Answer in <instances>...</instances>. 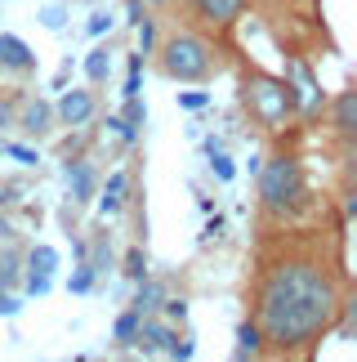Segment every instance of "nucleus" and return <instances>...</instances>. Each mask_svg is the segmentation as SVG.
I'll list each match as a JSON object with an SVG mask.
<instances>
[{"label": "nucleus", "instance_id": "30", "mask_svg": "<svg viewBox=\"0 0 357 362\" xmlns=\"http://www.w3.org/2000/svg\"><path fill=\"white\" fill-rule=\"evenodd\" d=\"M40 23H45L49 32H59V27H63V9H59V5H49L45 13H40Z\"/></svg>", "mask_w": 357, "mask_h": 362}, {"label": "nucleus", "instance_id": "5", "mask_svg": "<svg viewBox=\"0 0 357 362\" xmlns=\"http://www.w3.org/2000/svg\"><path fill=\"white\" fill-rule=\"evenodd\" d=\"M94 112H99V99H94L90 90H63V99L54 103V121L72 125V130H80V125H90Z\"/></svg>", "mask_w": 357, "mask_h": 362}, {"label": "nucleus", "instance_id": "2", "mask_svg": "<svg viewBox=\"0 0 357 362\" xmlns=\"http://www.w3.org/2000/svg\"><path fill=\"white\" fill-rule=\"evenodd\" d=\"M259 202L272 215H291L304 202V165L295 157H272L268 165H259Z\"/></svg>", "mask_w": 357, "mask_h": 362}, {"label": "nucleus", "instance_id": "11", "mask_svg": "<svg viewBox=\"0 0 357 362\" xmlns=\"http://www.w3.org/2000/svg\"><path fill=\"white\" fill-rule=\"evenodd\" d=\"M67 188H72V202H90L94 197V170L90 161H67Z\"/></svg>", "mask_w": 357, "mask_h": 362}, {"label": "nucleus", "instance_id": "31", "mask_svg": "<svg viewBox=\"0 0 357 362\" xmlns=\"http://www.w3.org/2000/svg\"><path fill=\"white\" fill-rule=\"evenodd\" d=\"M147 13H143V0H130V23H143Z\"/></svg>", "mask_w": 357, "mask_h": 362}, {"label": "nucleus", "instance_id": "7", "mask_svg": "<svg viewBox=\"0 0 357 362\" xmlns=\"http://www.w3.org/2000/svg\"><path fill=\"white\" fill-rule=\"evenodd\" d=\"M0 67H9V72H32L36 67L32 45H27L23 36H13V32H0Z\"/></svg>", "mask_w": 357, "mask_h": 362}, {"label": "nucleus", "instance_id": "10", "mask_svg": "<svg viewBox=\"0 0 357 362\" xmlns=\"http://www.w3.org/2000/svg\"><path fill=\"white\" fill-rule=\"evenodd\" d=\"M166 336H170V327L157 322V317L147 313L143 322H139V331H134V344H139L143 354H161V349H166Z\"/></svg>", "mask_w": 357, "mask_h": 362}, {"label": "nucleus", "instance_id": "12", "mask_svg": "<svg viewBox=\"0 0 357 362\" xmlns=\"http://www.w3.org/2000/svg\"><path fill=\"white\" fill-rule=\"evenodd\" d=\"M335 130L339 134H353L357 130V94L353 90H344V94H339V99H335Z\"/></svg>", "mask_w": 357, "mask_h": 362}, {"label": "nucleus", "instance_id": "16", "mask_svg": "<svg viewBox=\"0 0 357 362\" xmlns=\"http://www.w3.org/2000/svg\"><path fill=\"white\" fill-rule=\"evenodd\" d=\"M134 309H139L143 317H147V313H157V309H161V286H157V282H147V277H139V296H134Z\"/></svg>", "mask_w": 357, "mask_h": 362}, {"label": "nucleus", "instance_id": "17", "mask_svg": "<svg viewBox=\"0 0 357 362\" xmlns=\"http://www.w3.org/2000/svg\"><path fill=\"white\" fill-rule=\"evenodd\" d=\"M27 264H32V273H49L54 277V269H59V250L54 246H32L27 250Z\"/></svg>", "mask_w": 357, "mask_h": 362}, {"label": "nucleus", "instance_id": "29", "mask_svg": "<svg viewBox=\"0 0 357 362\" xmlns=\"http://www.w3.org/2000/svg\"><path fill=\"white\" fill-rule=\"evenodd\" d=\"M107 27H112V13H94V18H90V27H85V32H90V36H103V32H107Z\"/></svg>", "mask_w": 357, "mask_h": 362}, {"label": "nucleus", "instance_id": "20", "mask_svg": "<svg viewBox=\"0 0 357 362\" xmlns=\"http://www.w3.org/2000/svg\"><path fill=\"white\" fill-rule=\"evenodd\" d=\"M18 282V255H13V250H0V286H13Z\"/></svg>", "mask_w": 357, "mask_h": 362}, {"label": "nucleus", "instance_id": "6", "mask_svg": "<svg viewBox=\"0 0 357 362\" xmlns=\"http://www.w3.org/2000/svg\"><path fill=\"white\" fill-rule=\"evenodd\" d=\"M246 0H188L192 18H197L201 27H232V18L241 13Z\"/></svg>", "mask_w": 357, "mask_h": 362}, {"label": "nucleus", "instance_id": "32", "mask_svg": "<svg viewBox=\"0 0 357 362\" xmlns=\"http://www.w3.org/2000/svg\"><path fill=\"white\" fill-rule=\"evenodd\" d=\"M9 121H13V107H9L5 99H0V125H9Z\"/></svg>", "mask_w": 357, "mask_h": 362}, {"label": "nucleus", "instance_id": "27", "mask_svg": "<svg viewBox=\"0 0 357 362\" xmlns=\"http://www.w3.org/2000/svg\"><path fill=\"white\" fill-rule=\"evenodd\" d=\"M18 309H23V304H18V296H9V291L0 286V317H13Z\"/></svg>", "mask_w": 357, "mask_h": 362}, {"label": "nucleus", "instance_id": "24", "mask_svg": "<svg viewBox=\"0 0 357 362\" xmlns=\"http://www.w3.org/2000/svg\"><path fill=\"white\" fill-rule=\"evenodd\" d=\"M54 277L49 273H27V296H49Z\"/></svg>", "mask_w": 357, "mask_h": 362}, {"label": "nucleus", "instance_id": "26", "mask_svg": "<svg viewBox=\"0 0 357 362\" xmlns=\"http://www.w3.org/2000/svg\"><path fill=\"white\" fill-rule=\"evenodd\" d=\"M210 165H214V175H219V179H224V184H228V179H232V175H237V170H232V161L224 157V152H214V148H210Z\"/></svg>", "mask_w": 357, "mask_h": 362}, {"label": "nucleus", "instance_id": "9", "mask_svg": "<svg viewBox=\"0 0 357 362\" xmlns=\"http://www.w3.org/2000/svg\"><path fill=\"white\" fill-rule=\"evenodd\" d=\"M126 192H130V175L126 170H112L103 184V197H99V211L103 215H116L121 206H126Z\"/></svg>", "mask_w": 357, "mask_h": 362}, {"label": "nucleus", "instance_id": "21", "mask_svg": "<svg viewBox=\"0 0 357 362\" xmlns=\"http://www.w3.org/2000/svg\"><path fill=\"white\" fill-rule=\"evenodd\" d=\"M121 121H126V125H134V130H139V125L147 121V107L139 103V94H130V99H126V112H121Z\"/></svg>", "mask_w": 357, "mask_h": 362}, {"label": "nucleus", "instance_id": "3", "mask_svg": "<svg viewBox=\"0 0 357 362\" xmlns=\"http://www.w3.org/2000/svg\"><path fill=\"white\" fill-rule=\"evenodd\" d=\"M157 67H161V76H170V81H205L214 72V54L197 32H178L161 45Z\"/></svg>", "mask_w": 357, "mask_h": 362}, {"label": "nucleus", "instance_id": "4", "mask_svg": "<svg viewBox=\"0 0 357 362\" xmlns=\"http://www.w3.org/2000/svg\"><path fill=\"white\" fill-rule=\"evenodd\" d=\"M291 103H295L291 81H264V76H255V81H250V112L264 121V125H272V130H277V125L286 121Z\"/></svg>", "mask_w": 357, "mask_h": 362}, {"label": "nucleus", "instance_id": "14", "mask_svg": "<svg viewBox=\"0 0 357 362\" xmlns=\"http://www.w3.org/2000/svg\"><path fill=\"white\" fill-rule=\"evenodd\" d=\"M259 349H264L259 327H255V322H241V327H237V358H255Z\"/></svg>", "mask_w": 357, "mask_h": 362}, {"label": "nucleus", "instance_id": "15", "mask_svg": "<svg viewBox=\"0 0 357 362\" xmlns=\"http://www.w3.org/2000/svg\"><path fill=\"white\" fill-rule=\"evenodd\" d=\"M85 76L94 81V86H103V81L112 76V54H107V49H90V59H85Z\"/></svg>", "mask_w": 357, "mask_h": 362}, {"label": "nucleus", "instance_id": "23", "mask_svg": "<svg viewBox=\"0 0 357 362\" xmlns=\"http://www.w3.org/2000/svg\"><path fill=\"white\" fill-rule=\"evenodd\" d=\"M0 152H9V157L18 161V165H36V161H40L36 152H32V148H23V144H0Z\"/></svg>", "mask_w": 357, "mask_h": 362}, {"label": "nucleus", "instance_id": "1", "mask_svg": "<svg viewBox=\"0 0 357 362\" xmlns=\"http://www.w3.org/2000/svg\"><path fill=\"white\" fill-rule=\"evenodd\" d=\"M339 277L317 255H282L255 282V327L277 354H308L339 317Z\"/></svg>", "mask_w": 357, "mask_h": 362}, {"label": "nucleus", "instance_id": "28", "mask_svg": "<svg viewBox=\"0 0 357 362\" xmlns=\"http://www.w3.org/2000/svg\"><path fill=\"white\" fill-rule=\"evenodd\" d=\"M161 304H166V317H170V322H183V317H188V304L183 300H161Z\"/></svg>", "mask_w": 357, "mask_h": 362}, {"label": "nucleus", "instance_id": "25", "mask_svg": "<svg viewBox=\"0 0 357 362\" xmlns=\"http://www.w3.org/2000/svg\"><path fill=\"white\" fill-rule=\"evenodd\" d=\"M210 103V94L205 90H188V94H178V107H188V112H197V107Z\"/></svg>", "mask_w": 357, "mask_h": 362}, {"label": "nucleus", "instance_id": "19", "mask_svg": "<svg viewBox=\"0 0 357 362\" xmlns=\"http://www.w3.org/2000/svg\"><path fill=\"white\" fill-rule=\"evenodd\" d=\"M90 286H94V269H90L85 259H80V269H76L72 277H67V291H72V296H85Z\"/></svg>", "mask_w": 357, "mask_h": 362}, {"label": "nucleus", "instance_id": "8", "mask_svg": "<svg viewBox=\"0 0 357 362\" xmlns=\"http://www.w3.org/2000/svg\"><path fill=\"white\" fill-rule=\"evenodd\" d=\"M18 125L32 139H40V134H49L54 130V107L45 103V99H27L23 103V112H18Z\"/></svg>", "mask_w": 357, "mask_h": 362}, {"label": "nucleus", "instance_id": "22", "mask_svg": "<svg viewBox=\"0 0 357 362\" xmlns=\"http://www.w3.org/2000/svg\"><path fill=\"white\" fill-rule=\"evenodd\" d=\"M139 27V54L147 59V54H152V45H157V32H152V18H143V23H134Z\"/></svg>", "mask_w": 357, "mask_h": 362}, {"label": "nucleus", "instance_id": "13", "mask_svg": "<svg viewBox=\"0 0 357 362\" xmlns=\"http://www.w3.org/2000/svg\"><path fill=\"white\" fill-rule=\"evenodd\" d=\"M139 322H143V313H139V309H126V313L116 317L112 336H116V344H121V349H130V344H134V331H139Z\"/></svg>", "mask_w": 357, "mask_h": 362}, {"label": "nucleus", "instance_id": "18", "mask_svg": "<svg viewBox=\"0 0 357 362\" xmlns=\"http://www.w3.org/2000/svg\"><path fill=\"white\" fill-rule=\"evenodd\" d=\"M130 277V282H139V277H147V255H143V246H134L130 255H126V269H121Z\"/></svg>", "mask_w": 357, "mask_h": 362}]
</instances>
